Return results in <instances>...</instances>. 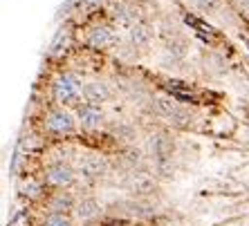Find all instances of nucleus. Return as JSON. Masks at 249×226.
I'll return each instance as SVG.
<instances>
[{
  "mask_svg": "<svg viewBox=\"0 0 249 226\" xmlns=\"http://www.w3.org/2000/svg\"><path fill=\"white\" fill-rule=\"evenodd\" d=\"M79 128V119L72 110L68 108H52L47 110L45 116H43V130H45L50 137H58V139H65V137H72Z\"/></svg>",
  "mask_w": 249,
  "mask_h": 226,
  "instance_id": "nucleus-1",
  "label": "nucleus"
},
{
  "mask_svg": "<svg viewBox=\"0 0 249 226\" xmlns=\"http://www.w3.org/2000/svg\"><path fill=\"white\" fill-rule=\"evenodd\" d=\"M52 97L61 108H70V105L79 108L83 99V85L74 74H61L52 83Z\"/></svg>",
  "mask_w": 249,
  "mask_h": 226,
  "instance_id": "nucleus-2",
  "label": "nucleus"
},
{
  "mask_svg": "<svg viewBox=\"0 0 249 226\" xmlns=\"http://www.w3.org/2000/svg\"><path fill=\"white\" fill-rule=\"evenodd\" d=\"M43 179H45V184L50 186V188H54V191H70V188L79 181V170H76L74 166H70V163L56 161L45 168Z\"/></svg>",
  "mask_w": 249,
  "mask_h": 226,
  "instance_id": "nucleus-3",
  "label": "nucleus"
},
{
  "mask_svg": "<svg viewBox=\"0 0 249 226\" xmlns=\"http://www.w3.org/2000/svg\"><path fill=\"white\" fill-rule=\"evenodd\" d=\"M76 119H79V126L86 130V132H97L106 126V114L99 105L92 103H81L76 108Z\"/></svg>",
  "mask_w": 249,
  "mask_h": 226,
  "instance_id": "nucleus-4",
  "label": "nucleus"
},
{
  "mask_svg": "<svg viewBox=\"0 0 249 226\" xmlns=\"http://www.w3.org/2000/svg\"><path fill=\"white\" fill-rule=\"evenodd\" d=\"M76 170H79V177H83V179H99L108 173V161L99 155H86L79 161Z\"/></svg>",
  "mask_w": 249,
  "mask_h": 226,
  "instance_id": "nucleus-5",
  "label": "nucleus"
},
{
  "mask_svg": "<svg viewBox=\"0 0 249 226\" xmlns=\"http://www.w3.org/2000/svg\"><path fill=\"white\" fill-rule=\"evenodd\" d=\"M45 204H47V213H70V210H76L79 199L70 191H54L50 193Z\"/></svg>",
  "mask_w": 249,
  "mask_h": 226,
  "instance_id": "nucleus-6",
  "label": "nucleus"
},
{
  "mask_svg": "<svg viewBox=\"0 0 249 226\" xmlns=\"http://www.w3.org/2000/svg\"><path fill=\"white\" fill-rule=\"evenodd\" d=\"M115 32L110 27H106V25L90 29V34H88V45L94 47V49H106V47L115 45Z\"/></svg>",
  "mask_w": 249,
  "mask_h": 226,
  "instance_id": "nucleus-7",
  "label": "nucleus"
},
{
  "mask_svg": "<svg viewBox=\"0 0 249 226\" xmlns=\"http://www.w3.org/2000/svg\"><path fill=\"white\" fill-rule=\"evenodd\" d=\"M110 87L106 85V83H88L83 85V99L86 103H92V105H99V103H106V101L110 99Z\"/></svg>",
  "mask_w": 249,
  "mask_h": 226,
  "instance_id": "nucleus-8",
  "label": "nucleus"
},
{
  "mask_svg": "<svg viewBox=\"0 0 249 226\" xmlns=\"http://www.w3.org/2000/svg\"><path fill=\"white\" fill-rule=\"evenodd\" d=\"M99 213H101V204L94 197H81L79 204H76V215H79L81 220H92Z\"/></svg>",
  "mask_w": 249,
  "mask_h": 226,
  "instance_id": "nucleus-9",
  "label": "nucleus"
},
{
  "mask_svg": "<svg viewBox=\"0 0 249 226\" xmlns=\"http://www.w3.org/2000/svg\"><path fill=\"white\" fill-rule=\"evenodd\" d=\"M41 226H74V220L70 213H45Z\"/></svg>",
  "mask_w": 249,
  "mask_h": 226,
  "instance_id": "nucleus-10",
  "label": "nucleus"
},
{
  "mask_svg": "<svg viewBox=\"0 0 249 226\" xmlns=\"http://www.w3.org/2000/svg\"><path fill=\"white\" fill-rule=\"evenodd\" d=\"M220 7V0H200V9L204 14H213Z\"/></svg>",
  "mask_w": 249,
  "mask_h": 226,
  "instance_id": "nucleus-11",
  "label": "nucleus"
},
{
  "mask_svg": "<svg viewBox=\"0 0 249 226\" xmlns=\"http://www.w3.org/2000/svg\"><path fill=\"white\" fill-rule=\"evenodd\" d=\"M191 23H193V25H196V27L204 29V27H202V25H200V20H193V18H191ZM200 34H202V36H204V38H213V29H207V32H200Z\"/></svg>",
  "mask_w": 249,
  "mask_h": 226,
  "instance_id": "nucleus-12",
  "label": "nucleus"
},
{
  "mask_svg": "<svg viewBox=\"0 0 249 226\" xmlns=\"http://www.w3.org/2000/svg\"><path fill=\"white\" fill-rule=\"evenodd\" d=\"M90 5H99V2H104V0H88Z\"/></svg>",
  "mask_w": 249,
  "mask_h": 226,
  "instance_id": "nucleus-13",
  "label": "nucleus"
}]
</instances>
